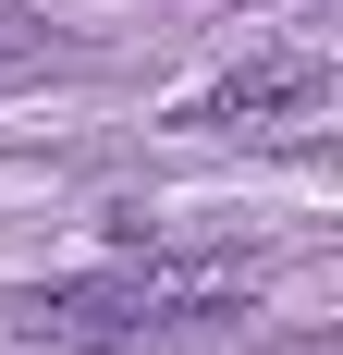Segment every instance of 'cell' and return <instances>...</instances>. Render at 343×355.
<instances>
[{
    "label": "cell",
    "mask_w": 343,
    "mask_h": 355,
    "mask_svg": "<svg viewBox=\"0 0 343 355\" xmlns=\"http://www.w3.org/2000/svg\"><path fill=\"white\" fill-rule=\"evenodd\" d=\"M319 98H331V62H307V49H258V62L221 73L184 123H221V135H282V123H307Z\"/></svg>",
    "instance_id": "7a4b0ae2"
},
{
    "label": "cell",
    "mask_w": 343,
    "mask_h": 355,
    "mask_svg": "<svg viewBox=\"0 0 343 355\" xmlns=\"http://www.w3.org/2000/svg\"><path fill=\"white\" fill-rule=\"evenodd\" d=\"M245 270L233 257H196V270H135V282H74V294H37L25 331L62 355H99V343H160V331H196L221 306H245Z\"/></svg>",
    "instance_id": "6da1fadb"
}]
</instances>
